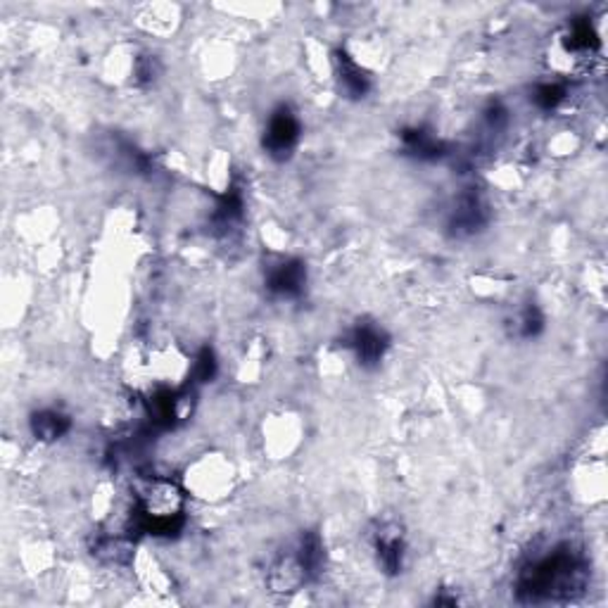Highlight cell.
<instances>
[{
	"instance_id": "obj_6",
	"label": "cell",
	"mask_w": 608,
	"mask_h": 608,
	"mask_svg": "<svg viewBox=\"0 0 608 608\" xmlns=\"http://www.w3.org/2000/svg\"><path fill=\"white\" fill-rule=\"evenodd\" d=\"M302 281H304V274H302L300 264L283 262L278 264L276 269L271 271L269 288L281 293V295H295L297 290H300Z\"/></svg>"
},
{
	"instance_id": "obj_3",
	"label": "cell",
	"mask_w": 608,
	"mask_h": 608,
	"mask_svg": "<svg viewBox=\"0 0 608 608\" xmlns=\"http://www.w3.org/2000/svg\"><path fill=\"white\" fill-rule=\"evenodd\" d=\"M376 556L385 573H400L404 564V539L397 527H382L376 535Z\"/></svg>"
},
{
	"instance_id": "obj_2",
	"label": "cell",
	"mask_w": 608,
	"mask_h": 608,
	"mask_svg": "<svg viewBox=\"0 0 608 608\" xmlns=\"http://www.w3.org/2000/svg\"><path fill=\"white\" fill-rule=\"evenodd\" d=\"M300 139V121L288 107H281L276 114H271L266 133H264V148L271 155H288Z\"/></svg>"
},
{
	"instance_id": "obj_1",
	"label": "cell",
	"mask_w": 608,
	"mask_h": 608,
	"mask_svg": "<svg viewBox=\"0 0 608 608\" xmlns=\"http://www.w3.org/2000/svg\"><path fill=\"white\" fill-rule=\"evenodd\" d=\"M583 587L584 565L568 549H558V552L535 561L521 573V580H518V592L526 594L530 602L568 599V596L583 592Z\"/></svg>"
},
{
	"instance_id": "obj_4",
	"label": "cell",
	"mask_w": 608,
	"mask_h": 608,
	"mask_svg": "<svg viewBox=\"0 0 608 608\" xmlns=\"http://www.w3.org/2000/svg\"><path fill=\"white\" fill-rule=\"evenodd\" d=\"M352 347L357 352V357L362 364H369V362H378L385 352V338L382 333L373 326H362L354 331L352 335Z\"/></svg>"
},
{
	"instance_id": "obj_5",
	"label": "cell",
	"mask_w": 608,
	"mask_h": 608,
	"mask_svg": "<svg viewBox=\"0 0 608 608\" xmlns=\"http://www.w3.org/2000/svg\"><path fill=\"white\" fill-rule=\"evenodd\" d=\"M32 430L38 439H45V442H53V439H60L67 430H70V419L60 411H38L32 419Z\"/></svg>"
}]
</instances>
